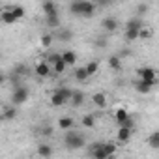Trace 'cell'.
I'll use <instances>...</instances> for the list:
<instances>
[{"mask_svg":"<svg viewBox=\"0 0 159 159\" xmlns=\"http://www.w3.org/2000/svg\"><path fill=\"white\" fill-rule=\"evenodd\" d=\"M69 11L79 17H92L96 13V4L92 0H75L69 6Z\"/></svg>","mask_w":159,"mask_h":159,"instance_id":"cell-1","label":"cell"},{"mask_svg":"<svg viewBox=\"0 0 159 159\" xmlns=\"http://www.w3.org/2000/svg\"><path fill=\"white\" fill-rule=\"evenodd\" d=\"M64 144H66V148H69V150H79V148L84 146V137H83L81 133L73 131V129H66Z\"/></svg>","mask_w":159,"mask_h":159,"instance_id":"cell-2","label":"cell"},{"mask_svg":"<svg viewBox=\"0 0 159 159\" xmlns=\"http://www.w3.org/2000/svg\"><path fill=\"white\" fill-rule=\"evenodd\" d=\"M28 98H30V90H28V86L19 84V86H15V88H13L11 103H13V105H25V103L28 101Z\"/></svg>","mask_w":159,"mask_h":159,"instance_id":"cell-3","label":"cell"},{"mask_svg":"<svg viewBox=\"0 0 159 159\" xmlns=\"http://www.w3.org/2000/svg\"><path fill=\"white\" fill-rule=\"evenodd\" d=\"M155 86V81H144V79H139L135 83V90L139 94H150V90Z\"/></svg>","mask_w":159,"mask_h":159,"instance_id":"cell-4","label":"cell"},{"mask_svg":"<svg viewBox=\"0 0 159 159\" xmlns=\"http://www.w3.org/2000/svg\"><path fill=\"white\" fill-rule=\"evenodd\" d=\"M139 73V79H144V81H155V69L146 66V67H139L137 69Z\"/></svg>","mask_w":159,"mask_h":159,"instance_id":"cell-5","label":"cell"},{"mask_svg":"<svg viewBox=\"0 0 159 159\" xmlns=\"http://www.w3.org/2000/svg\"><path fill=\"white\" fill-rule=\"evenodd\" d=\"M60 56H62V60H64V64H66L67 67H75V64H77V54H75L73 51H64V52H60Z\"/></svg>","mask_w":159,"mask_h":159,"instance_id":"cell-6","label":"cell"},{"mask_svg":"<svg viewBox=\"0 0 159 159\" xmlns=\"http://www.w3.org/2000/svg\"><path fill=\"white\" fill-rule=\"evenodd\" d=\"M34 69H36L38 77H49L51 75V64L49 62H38Z\"/></svg>","mask_w":159,"mask_h":159,"instance_id":"cell-7","label":"cell"},{"mask_svg":"<svg viewBox=\"0 0 159 159\" xmlns=\"http://www.w3.org/2000/svg\"><path fill=\"white\" fill-rule=\"evenodd\" d=\"M101 26H103L107 32H116V28H118V21H116L114 17H105V19L101 21Z\"/></svg>","mask_w":159,"mask_h":159,"instance_id":"cell-8","label":"cell"},{"mask_svg":"<svg viewBox=\"0 0 159 159\" xmlns=\"http://www.w3.org/2000/svg\"><path fill=\"white\" fill-rule=\"evenodd\" d=\"M0 21H2L4 25H15V23H17L15 15H13L8 8H4V10H2V13H0Z\"/></svg>","mask_w":159,"mask_h":159,"instance_id":"cell-9","label":"cell"},{"mask_svg":"<svg viewBox=\"0 0 159 159\" xmlns=\"http://www.w3.org/2000/svg\"><path fill=\"white\" fill-rule=\"evenodd\" d=\"M66 69H67V66L64 64V60H62V56H60L58 60H54V62L51 64V71H54L56 75H62V73H64Z\"/></svg>","mask_w":159,"mask_h":159,"instance_id":"cell-10","label":"cell"},{"mask_svg":"<svg viewBox=\"0 0 159 159\" xmlns=\"http://www.w3.org/2000/svg\"><path fill=\"white\" fill-rule=\"evenodd\" d=\"M131 135H133V129L120 127V129H118V135H116V139H118V142H129Z\"/></svg>","mask_w":159,"mask_h":159,"instance_id":"cell-11","label":"cell"},{"mask_svg":"<svg viewBox=\"0 0 159 159\" xmlns=\"http://www.w3.org/2000/svg\"><path fill=\"white\" fill-rule=\"evenodd\" d=\"M41 10H43L45 15H54V13H58V8H56V4L52 2V0H45L43 6H41Z\"/></svg>","mask_w":159,"mask_h":159,"instance_id":"cell-12","label":"cell"},{"mask_svg":"<svg viewBox=\"0 0 159 159\" xmlns=\"http://www.w3.org/2000/svg\"><path fill=\"white\" fill-rule=\"evenodd\" d=\"M73 75H75V81H79V83H84V81H88V71H86V67H75V71H73Z\"/></svg>","mask_w":159,"mask_h":159,"instance_id":"cell-13","label":"cell"},{"mask_svg":"<svg viewBox=\"0 0 159 159\" xmlns=\"http://www.w3.org/2000/svg\"><path fill=\"white\" fill-rule=\"evenodd\" d=\"M92 101H94V105H96V107L105 109V105H107V96H105L103 92H98V94H94V96H92Z\"/></svg>","mask_w":159,"mask_h":159,"instance_id":"cell-14","label":"cell"},{"mask_svg":"<svg viewBox=\"0 0 159 159\" xmlns=\"http://www.w3.org/2000/svg\"><path fill=\"white\" fill-rule=\"evenodd\" d=\"M69 103H71L73 107H81V105L84 103V94H83V92H75V90H73V96H71Z\"/></svg>","mask_w":159,"mask_h":159,"instance_id":"cell-15","label":"cell"},{"mask_svg":"<svg viewBox=\"0 0 159 159\" xmlns=\"http://www.w3.org/2000/svg\"><path fill=\"white\" fill-rule=\"evenodd\" d=\"M51 105H52V107H62V105H66V99L62 98V94H60L58 90L52 92V96H51Z\"/></svg>","mask_w":159,"mask_h":159,"instance_id":"cell-16","label":"cell"},{"mask_svg":"<svg viewBox=\"0 0 159 159\" xmlns=\"http://www.w3.org/2000/svg\"><path fill=\"white\" fill-rule=\"evenodd\" d=\"M73 125H75V122H73V118H69V116H62L60 120H58V127L60 129H73Z\"/></svg>","mask_w":159,"mask_h":159,"instance_id":"cell-17","label":"cell"},{"mask_svg":"<svg viewBox=\"0 0 159 159\" xmlns=\"http://www.w3.org/2000/svg\"><path fill=\"white\" fill-rule=\"evenodd\" d=\"M6 8L15 15V19H17V21H19V19H23V17L26 15V11H25V8H23V6H6Z\"/></svg>","mask_w":159,"mask_h":159,"instance_id":"cell-18","label":"cell"},{"mask_svg":"<svg viewBox=\"0 0 159 159\" xmlns=\"http://www.w3.org/2000/svg\"><path fill=\"white\" fill-rule=\"evenodd\" d=\"M139 30L140 28H135V26H125V39L127 41H135L139 38Z\"/></svg>","mask_w":159,"mask_h":159,"instance_id":"cell-19","label":"cell"},{"mask_svg":"<svg viewBox=\"0 0 159 159\" xmlns=\"http://www.w3.org/2000/svg\"><path fill=\"white\" fill-rule=\"evenodd\" d=\"M109 66H111V69H114V71H120V69H122V58H120L118 54L111 56V58H109Z\"/></svg>","mask_w":159,"mask_h":159,"instance_id":"cell-20","label":"cell"},{"mask_svg":"<svg viewBox=\"0 0 159 159\" xmlns=\"http://www.w3.org/2000/svg\"><path fill=\"white\" fill-rule=\"evenodd\" d=\"M38 155L39 157H51L52 155V148L49 144H39L38 146Z\"/></svg>","mask_w":159,"mask_h":159,"instance_id":"cell-21","label":"cell"},{"mask_svg":"<svg viewBox=\"0 0 159 159\" xmlns=\"http://www.w3.org/2000/svg\"><path fill=\"white\" fill-rule=\"evenodd\" d=\"M153 36V32H152V28H148V26H140V30H139V38L137 39H150Z\"/></svg>","mask_w":159,"mask_h":159,"instance_id":"cell-22","label":"cell"},{"mask_svg":"<svg viewBox=\"0 0 159 159\" xmlns=\"http://www.w3.org/2000/svg\"><path fill=\"white\" fill-rule=\"evenodd\" d=\"M127 116H129V112H127L125 109H118V111L114 112V120H116V124H118V125H120V124H122Z\"/></svg>","mask_w":159,"mask_h":159,"instance_id":"cell-23","label":"cell"},{"mask_svg":"<svg viewBox=\"0 0 159 159\" xmlns=\"http://www.w3.org/2000/svg\"><path fill=\"white\" fill-rule=\"evenodd\" d=\"M148 144H150V148H153V150H157V148H159V131H153V133L150 135Z\"/></svg>","mask_w":159,"mask_h":159,"instance_id":"cell-24","label":"cell"},{"mask_svg":"<svg viewBox=\"0 0 159 159\" xmlns=\"http://www.w3.org/2000/svg\"><path fill=\"white\" fill-rule=\"evenodd\" d=\"M84 67H86V71H88V75L92 77V75H96V73L99 71V62H96V60H94V62H90V64H86Z\"/></svg>","mask_w":159,"mask_h":159,"instance_id":"cell-25","label":"cell"},{"mask_svg":"<svg viewBox=\"0 0 159 159\" xmlns=\"http://www.w3.org/2000/svg\"><path fill=\"white\" fill-rule=\"evenodd\" d=\"M83 125L88 127V129L94 127V125H96V118H94V114H84V116H83Z\"/></svg>","mask_w":159,"mask_h":159,"instance_id":"cell-26","label":"cell"},{"mask_svg":"<svg viewBox=\"0 0 159 159\" xmlns=\"http://www.w3.org/2000/svg\"><path fill=\"white\" fill-rule=\"evenodd\" d=\"M103 150H105L107 157H111V155L116 153V144L114 142H103Z\"/></svg>","mask_w":159,"mask_h":159,"instance_id":"cell-27","label":"cell"},{"mask_svg":"<svg viewBox=\"0 0 159 159\" xmlns=\"http://www.w3.org/2000/svg\"><path fill=\"white\" fill-rule=\"evenodd\" d=\"M45 17H47V25H49V26L56 28V26L60 25V17H58V13H54V15H45Z\"/></svg>","mask_w":159,"mask_h":159,"instance_id":"cell-28","label":"cell"},{"mask_svg":"<svg viewBox=\"0 0 159 159\" xmlns=\"http://www.w3.org/2000/svg\"><path fill=\"white\" fill-rule=\"evenodd\" d=\"M13 73L19 75V77H25V75H28V67H26L25 64H17V66L13 67Z\"/></svg>","mask_w":159,"mask_h":159,"instance_id":"cell-29","label":"cell"},{"mask_svg":"<svg viewBox=\"0 0 159 159\" xmlns=\"http://www.w3.org/2000/svg\"><path fill=\"white\" fill-rule=\"evenodd\" d=\"M58 92L62 94V98L66 99V103H69V99H71V96H73V90H71V88H66V86H62V88H58Z\"/></svg>","mask_w":159,"mask_h":159,"instance_id":"cell-30","label":"cell"},{"mask_svg":"<svg viewBox=\"0 0 159 159\" xmlns=\"http://www.w3.org/2000/svg\"><path fill=\"white\" fill-rule=\"evenodd\" d=\"M71 38H73V32L67 30V28H66V30H60V34H58V39H60V41H69Z\"/></svg>","mask_w":159,"mask_h":159,"instance_id":"cell-31","label":"cell"},{"mask_svg":"<svg viewBox=\"0 0 159 159\" xmlns=\"http://www.w3.org/2000/svg\"><path fill=\"white\" fill-rule=\"evenodd\" d=\"M52 39H54V36H52V34H43V36H41V45L47 49V47H51Z\"/></svg>","mask_w":159,"mask_h":159,"instance_id":"cell-32","label":"cell"},{"mask_svg":"<svg viewBox=\"0 0 159 159\" xmlns=\"http://www.w3.org/2000/svg\"><path fill=\"white\" fill-rule=\"evenodd\" d=\"M4 118L6 120H13L15 116H17V111H15V107H10V109H4Z\"/></svg>","mask_w":159,"mask_h":159,"instance_id":"cell-33","label":"cell"},{"mask_svg":"<svg viewBox=\"0 0 159 159\" xmlns=\"http://www.w3.org/2000/svg\"><path fill=\"white\" fill-rule=\"evenodd\" d=\"M148 11V4H139V8H137V13L139 15H144Z\"/></svg>","mask_w":159,"mask_h":159,"instance_id":"cell-34","label":"cell"},{"mask_svg":"<svg viewBox=\"0 0 159 159\" xmlns=\"http://www.w3.org/2000/svg\"><path fill=\"white\" fill-rule=\"evenodd\" d=\"M41 135L51 137V135H52V127H49V125H47V127H43V129H41Z\"/></svg>","mask_w":159,"mask_h":159,"instance_id":"cell-35","label":"cell"},{"mask_svg":"<svg viewBox=\"0 0 159 159\" xmlns=\"http://www.w3.org/2000/svg\"><path fill=\"white\" fill-rule=\"evenodd\" d=\"M58 58H60V54H56V52H54V54H49L47 62H49V64H52V62H54V60H58Z\"/></svg>","mask_w":159,"mask_h":159,"instance_id":"cell-36","label":"cell"},{"mask_svg":"<svg viewBox=\"0 0 159 159\" xmlns=\"http://www.w3.org/2000/svg\"><path fill=\"white\" fill-rule=\"evenodd\" d=\"M6 79H8V77H6V75H4L2 71H0V86H2V84L6 83Z\"/></svg>","mask_w":159,"mask_h":159,"instance_id":"cell-37","label":"cell"},{"mask_svg":"<svg viewBox=\"0 0 159 159\" xmlns=\"http://www.w3.org/2000/svg\"><path fill=\"white\" fill-rule=\"evenodd\" d=\"M101 4H111V2H114V0H99Z\"/></svg>","mask_w":159,"mask_h":159,"instance_id":"cell-38","label":"cell"}]
</instances>
